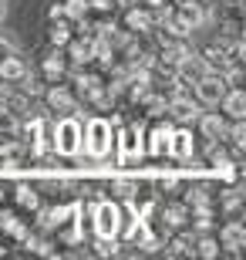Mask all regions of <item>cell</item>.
<instances>
[{"label": "cell", "instance_id": "6da1fadb", "mask_svg": "<svg viewBox=\"0 0 246 260\" xmlns=\"http://www.w3.org/2000/svg\"><path fill=\"white\" fill-rule=\"evenodd\" d=\"M112 142H115V128L108 118H91L88 128H81V149L91 159H104L112 152Z\"/></svg>", "mask_w": 246, "mask_h": 260}, {"label": "cell", "instance_id": "7a4b0ae2", "mask_svg": "<svg viewBox=\"0 0 246 260\" xmlns=\"http://www.w3.org/2000/svg\"><path fill=\"white\" fill-rule=\"evenodd\" d=\"M51 149L57 155H64V159H75L81 152V122L75 115L61 118L54 128H51Z\"/></svg>", "mask_w": 246, "mask_h": 260}, {"label": "cell", "instance_id": "3957f363", "mask_svg": "<svg viewBox=\"0 0 246 260\" xmlns=\"http://www.w3.org/2000/svg\"><path fill=\"white\" fill-rule=\"evenodd\" d=\"M118 230H122V210H118L112 200L95 203V233H98V240H118Z\"/></svg>", "mask_w": 246, "mask_h": 260}, {"label": "cell", "instance_id": "277c9868", "mask_svg": "<svg viewBox=\"0 0 246 260\" xmlns=\"http://www.w3.org/2000/svg\"><path fill=\"white\" fill-rule=\"evenodd\" d=\"M142 152H145V132H142V125L122 128V135H118V162L132 166V162L142 159Z\"/></svg>", "mask_w": 246, "mask_h": 260}, {"label": "cell", "instance_id": "5b68a950", "mask_svg": "<svg viewBox=\"0 0 246 260\" xmlns=\"http://www.w3.org/2000/svg\"><path fill=\"white\" fill-rule=\"evenodd\" d=\"M196 85V98L202 102V105H219V98L226 95V78L223 75H216V71H206L202 78H196L192 81Z\"/></svg>", "mask_w": 246, "mask_h": 260}, {"label": "cell", "instance_id": "8992f818", "mask_svg": "<svg viewBox=\"0 0 246 260\" xmlns=\"http://www.w3.org/2000/svg\"><path fill=\"white\" fill-rule=\"evenodd\" d=\"M169 155H172V159H179V162H189V159H192V132H186V128H172Z\"/></svg>", "mask_w": 246, "mask_h": 260}, {"label": "cell", "instance_id": "52a82bcc", "mask_svg": "<svg viewBox=\"0 0 246 260\" xmlns=\"http://www.w3.org/2000/svg\"><path fill=\"white\" fill-rule=\"evenodd\" d=\"M27 75H30L27 64H24L17 54H7V58L0 61V81H4V85H20Z\"/></svg>", "mask_w": 246, "mask_h": 260}, {"label": "cell", "instance_id": "ba28073f", "mask_svg": "<svg viewBox=\"0 0 246 260\" xmlns=\"http://www.w3.org/2000/svg\"><path fill=\"white\" fill-rule=\"evenodd\" d=\"M219 243L226 247V250H233V253H239L246 247V226L239 220H233V223H226L223 226V233H219Z\"/></svg>", "mask_w": 246, "mask_h": 260}, {"label": "cell", "instance_id": "9c48e42d", "mask_svg": "<svg viewBox=\"0 0 246 260\" xmlns=\"http://www.w3.org/2000/svg\"><path fill=\"white\" fill-rule=\"evenodd\" d=\"M219 105H223V112H226L229 118H243L246 115V95H243V88H239V85L226 88V95L219 98Z\"/></svg>", "mask_w": 246, "mask_h": 260}, {"label": "cell", "instance_id": "30bf717a", "mask_svg": "<svg viewBox=\"0 0 246 260\" xmlns=\"http://www.w3.org/2000/svg\"><path fill=\"white\" fill-rule=\"evenodd\" d=\"M199 132H202V139H209V142H219L223 135H226V122H223V115H199Z\"/></svg>", "mask_w": 246, "mask_h": 260}, {"label": "cell", "instance_id": "8fae6325", "mask_svg": "<svg viewBox=\"0 0 246 260\" xmlns=\"http://www.w3.org/2000/svg\"><path fill=\"white\" fill-rule=\"evenodd\" d=\"M169 115L179 118V122H196L202 112H199V105H192L189 98H172L169 102Z\"/></svg>", "mask_w": 246, "mask_h": 260}, {"label": "cell", "instance_id": "7c38bea8", "mask_svg": "<svg viewBox=\"0 0 246 260\" xmlns=\"http://www.w3.org/2000/svg\"><path fill=\"white\" fill-rule=\"evenodd\" d=\"M44 98H48V105L57 108V112H71V108H75V98H71V91H67V88H61V85L48 88V91H44Z\"/></svg>", "mask_w": 246, "mask_h": 260}, {"label": "cell", "instance_id": "4fadbf2b", "mask_svg": "<svg viewBox=\"0 0 246 260\" xmlns=\"http://www.w3.org/2000/svg\"><path fill=\"white\" fill-rule=\"evenodd\" d=\"M169 135H172L169 125H159L149 135V152L152 155H169Z\"/></svg>", "mask_w": 246, "mask_h": 260}, {"label": "cell", "instance_id": "5bb4252c", "mask_svg": "<svg viewBox=\"0 0 246 260\" xmlns=\"http://www.w3.org/2000/svg\"><path fill=\"white\" fill-rule=\"evenodd\" d=\"M128 27L138 30V34H149V30H155V17L152 14H145V10H128Z\"/></svg>", "mask_w": 246, "mask_h": 260}, {"label": "cell", "instance_id": "9a60e30c", "mask_svg": "<svg viewBox=\"0 0 246 260\" xmlns=\"http://www.w3.org/2000/svg\"><path fill=\"white\" fill-rule=\"evenodd\" d=\"M67 44H71V61H78V64H88L95 58L91 54V41H67Z\"/></svg>", "mask_w": 246, "mask_h": 260}, {"label": "cell", "instance_id": "2e32d148", "mask_svg": "<svg viewBox=\"0 0 246 260\" xmlns=\"http://www.w3.org/2000/svg\"><path fill=\"white\" fill-rule=\"evenodd\" d=\"M186 216H189V206H182V203L165 206V220H169V226H182V223H186Z\"/></svg>", "mask_w": 246, "mask_h": 260}, {"label": "cell", "instance_id": "e0dca14e", "mask_svg": "<svg viewBox=\"0 0 246 260\" xmlns=\"http://www.w3.org/2000/svg\"><path fill=\"white\" fill-rule=\"evenodd\" d=\"M61 10H64V17H71V20H85L88 17V0H67Z\"/></svg>", "mask_w": 246, "mask_h": 260}, {"label": "cell", "instance_id": "ac0fdd59", "mask_svg": "<svg viewBox=\"0 0 246 260\" xmlns=\"http://www.w3.org/2000/svg\"><path fill=\"white\" fill-rule=\"evenodd\" d=\"M44 75H48L51 81L61 78V75H64V58H61V54H51V58L44 61Z\"/></svg>", "mask_w": 246, "mask_h": 260}, {"label": "cell", "instance_id": "d6986e66", "mask_svg": "<svg viewBox=\"0 0 246 260\" xmlns=\"http://www.w3.org/2000/svg\"><path fill=\"white\" fill-rule=\"evenodd\" d=\"M67 41H71L67 27H64V24H54V27H51V44H54V48H64Z\"/></svg>", "mask_w": 246, "mask_h": 260}, {"label": "cell", "instance_id": "ffe728a7", "mask_svg": "<svg viewBox=\"0 0 246 260\" xmlns=\"http://www.w3.org/2000/svg\"><path fill=\"white\" fill-rule=\"evenodd\" d=\"M216 253H219V243H216V240H209V237H202V240H199V257L213 260Z\"/></svg>", "mask_w": 246, "mask_h": 260}, {"label": "cell", "instance_id": "44dd1931", "mask_svg": "<svg viewBox=\"0 0 246 260\" xmlns=\"http://www.w3.org/2000/svg\"><path fill=\"white\" fill-rule=\"evenodd\" d=\"M115 189H118V196L132 200V196L138 193V183H132V179H118V183H115Z\"/></svg>", "mask_w": 246, "mask_h": 260}, {"label": "cell", "instance_id": "7402d4cb", "mask_svg": "<svg viewBox=\"0 0 246 260\" xmlns=\"http://www.w3.org/2000/svg\"><path fill=\"white\" fill-rule=\"evenodd\" d=\"M17 200L24 203V206H34V203H38V196H34V189H30V186H20V189H17Z\"/></svg>", "mask_w": 246, "mask_h": 260}, {"label": "cell", "instance_id": "603a6c76", "mask_svg": "<svg viewBox=\"0 0 246 260\" xmlns=\"http://www.w3.org/2000/svg\"><path fill=\"white\" fill-rule=\"evenodd\" d=\"M7 54H14V44H10V41L4 38V34H0V61L7 58Z\"/></svg>", "mask_w": 246, "mask_h": 260}, {"label": "cell", "instance_id": "cb8c5ba5", "mask_svg": "<svg viewBox=\"0 0 246 260\" xmlns=\"http://www.w3.org/2000/svg\"><path fill=\"white\" fill-rule=\"evenodd\" d=\"M88 7H98V10H108V7H112V0H88Z\"/></svg>", "mask_w": 246, "mask_h": 260}, {"label": "cell", "instance_id": "d4e9b609", "mask_svg": "<svg viewBox=\"0 0 246 260\" xmlns=\"http://www.w3.org/2000/svg\"><path fill=\"white\" fill-rule=\"evenodd\" d=\"M145 4H155V7H159V4H165V0H145Z\"/></svg>", "mask_w": 246, "mask_h": 260}, {"label": "cell", "instance_id": "484cf974", "mask_svg": "<svg viewBox=\"0 0 246 260\" xmlns=\"http://www.w3.org/2000/svg\"><path fill=\"white\" fill-rule=\"evenodd\" d=\"M118 4H132V0H118Z\"/></svg>", "mask_w": 246, "mask_h": 260}, {"label": "cell", "instance_id": "4316f807", "mask_svg": "<svg viewBox=\"0 0 246 260\" xmlns=\"http://www.w3.org/2000/svg\"><path fill=\"white\" fill-rule=\"evenodd\" d=\"M0 102H4V88H0Z\"/></svg>", "mask_w": 246, "mask_h": 260}, {"label": "cell", "instance_id": "83f0119b", "mask_svg": "<svg viewBox=\"0 0 246 260\" xmlns=\"http://www.w3.org/2000/svg\"><path fill=\"white\" fill-rule=\"evenodd\" d=\"M0 200H4V189H0Z\"/></svg>", "mask_w": 246, "mask_h": 260}, {"label": "cell", "instance_id": "f1b7e54d", "mask_svg": "<svg viewBox=\"0 0 246 260\" xmlns=\"http://www.w3.org/2000/svg\"><path fill=\"white\" fill-rule=\"evenodd\" d=\"M0 257H4V247H0Z\"/></svg>", "mask_w": 246, "mask_h": 260}]
</instances>
